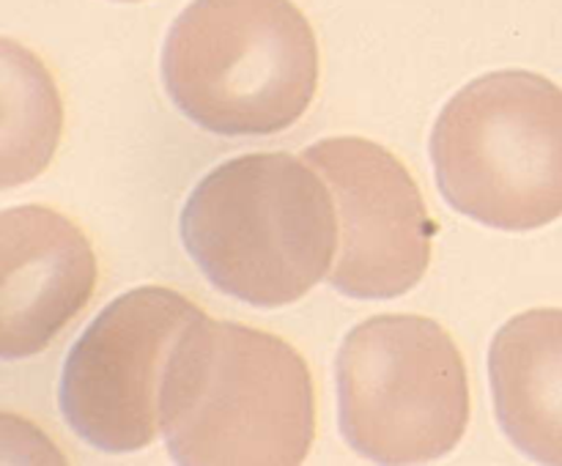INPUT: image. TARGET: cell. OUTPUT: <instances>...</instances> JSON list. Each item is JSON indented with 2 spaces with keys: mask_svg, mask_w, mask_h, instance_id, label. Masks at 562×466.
<instances>
[{
  "mask_svg": "<svg viewBox=\"0 0 562 466\" xmlns=\"http://www.w3.org/2000/svg\"><path fill=\"white\" fill-rule=\"evenodd\" d=\"M316 436L305 356L263 329L201 316L162 389V439L184 466H300Z\"/></svg>",
  "mask_w": 562,
  "mask_h": 466,
  "instance_id": "6da1fadb",
  "label": "cell"
},
{
  "mask_svg": "<svg viewBox=\"0 0 562 466\" xmlns=\"http://www.w3.org/2000/svg\"><path fill=\"white\" fill-rule=\"evenodd\" d=\"M179 236L198 272L252 307L300 302L338 255L340 225L324 175L289 151L225 159L187 197Z\"/></svg>",
  "mask_w": 562,
  "mask_h": 466,
  "instance_id": "7a4b0ae2",
  "label": "cell"
},
{
  "mask_svg": "<svg viewBox=\"0 0 562 466\" xmlns=\"http://www.w3.org/2000/svg\"><path fill=\"white\" fill-rule=\"evenodd\" d=\"M170 102L201 129L267 137L294 126L318 88V42L291 0H192L162 47Z\"/></svg>",
  "mask_w": 562,
  "mask_h": 466,
  "instance_id": "3957f363",
  "label": "cell"
},
{
  "mask_svg": "<svg viewBox=\"0 0 562 466\" xmlns=\"http://www.w3.org/2000/svg\"><path fill=\"white\" fill-rule=\"evenodd\" d=\"M450 208L494 230L562 217V88L527 69L483 75L442 107L431 132Z\"/></svg>",
  "mask_w": 562,
  "mask_h": 466,
  "instance_id": "277c9868",
  "label": "cell"
},
{
  "mask_svg": "<svg viewBox=\"0 0 562 466\" xmlns=\"http://www.w3.org/2000/svg\"><path fill=\"white\" fill-rule=\"evenodd\" d=\"M338 425L373 464H428L470 425V378L459 345L423 316H373L335 360Z\"/></svg>",
  "mask_w": 562,
  "mask_h": 466,
  "instance_id": "5b68a950",
  "label": "cell"
},
{
  "mask_svg": "<svg viewBox=\"0 0 562 466\" xmlns=\"http://www.w3.org/2000/svg\"><path fill=\"white\" fill-rule=\"evenodd\" d=\"M201 316V307L165 285H140L104 305L60 371L58 409L75 436L108 455L146 450L162 431L176 345Z\"/></svg>",
  "mask_w": 562,
  "mask_h": 466,
  "instance_id": "8992f818",
  "label": "cell"
},
{
  "mask_svg": "<svg viewBox=\"0 0 562 466\" xmlns=\"http://www.w3.org/2000/svg\"><path fill=\"white\" fill-rule=\"evenodd\" d=\"M335 195L340 245L327 280L351 299H395L431 263L437 234L409 168L368 137H327L302 151Z\"/></svg>",
  "mask_w": 562,
  "mask_h": 466,
  "instance_id": "52a82bcc",
  "label": "cell"
},
{
  "mask_svg": "<svg viewBox=\"0 0 562 466\" xmlns=\"http://www.w3.org/2000/svg\"><path fill=\"white\" fill-rule=\"evenodd\" d=\"M0 354L36 356L88 305L97 288L91 241L69 217L47 206L5 208Z\"/></svg>",
  "mask_w": 562,
  "mask_h": 466,
  "instance_id": "ba28073f",
  "label": "cell"
},
{
  "mask_svg": "<svg viewBox=\"0 0 562 466\" xmlns=\"http://www.w3.org/2000/svg\"><path fill=\"white\" fill-rule=\"evenodd\" d=\"M499 428L525 458L562 466V307L519 312L488 345Z\"/></svg>",
  "mask_w": 562,
  "mask_h": 466,
  "instance_id": "9c48e42d",
  "label": "cell"
},
{
  "mask_svg": "<svg viewBox=\"0 0 562 466\" xmlns=\"http://www.w3.org/2000/svg\"><path fill=\"white\" fill-rule=\"evenodd\" d=\"M121 3H135V0H121Z\"/></svg>",
  "mask_w": 562,
  "mask_h": 466,
  "instance_id": "30bf717a",
  "label": "cell"
}]
</instances>
